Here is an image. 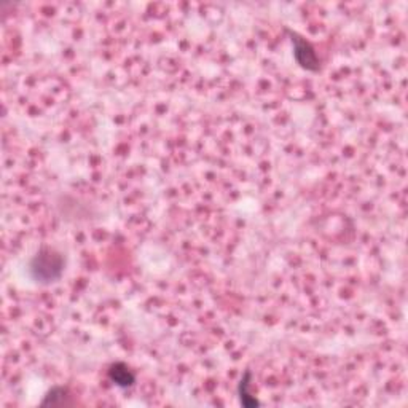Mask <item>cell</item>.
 Returning <instances> with one entry per match:
<instances>
[{"label": "cell", "mask_w": 408, "mask_h": 408, "mask_svg": "<svg viewBox=\"0 0 408 408\" xmlns=\"http://www.w3.org/2000/svg\"><path fill=\"white\" fill-rule=\"evenodd\" d=\"M64 265L65 261L61 252L53 248H42L32 257L29 264V273L35 283L48 286L61 279Z\"/></svg>", "instance_id": "6da1fadb"}, {"label": "cell", "mask_w": 408, "mask_h": 408, "mask_svg": "<svg viewBox=\"0 0 408 408\" xmlns=\"http://www.w3.org/2000/svg\"><path fill=\"white\" fill-rule=\"evenodd\" d=\"M286 32L289 34L292 47H294L295 61L299 63L300 67L308 70V72H319L321 59L317 56L313 43H311L310 40H306L303 35H300L295 31H290V29H287Z\"/></svg>", "instance_id": "7a4b0ae2"}, {"label": "cell", "mask_w": 408, "mask_h": 408, "mask_svg": "<svg viewBox=\"0 0 408 408\" xmlns=\"http://www.w3.org/2000/svg\"><path fill=\"white\" fill-rule=\"evenodd\" d=\"M107 376L110 383H114L117 387H122V389H128V387H133L136 385V374L125 362L110 364L107 369Z\"/></svg>", "instance_id": "3957f363"}, {"label": "cell", "mask_w": 408, "mask_h": 408, "mask_svg": "<svg viewBox=\"0 0 408 408\" xmlns=\"http://www.w3.org/2000/svg\"><path fill=\"white\" fill-rule=\"evenodd\" d=\"M238 399L239 404L246 408H255L260 407V402L254 396V391H252V374L248 370L244 372V375L241 376L238 383Z\"/></svg>", "instance_id": "277c9868"}, {"label": "cell", "mask_w": 408, "mask_h": 408, "mask_svg": "<svg viewBox=\"0 0 408 408\" xmlns=\"http://www.w3.org/2000/svg\"><path fill=\"white\" fill-rule=\"evenodd\" d=\"M74 404L72 396L67 387L64 386H53L47 394H45L43 400L40 402V405H70Z\"/></svg>", "instance_id": "5b68a950"}]
</instances>
